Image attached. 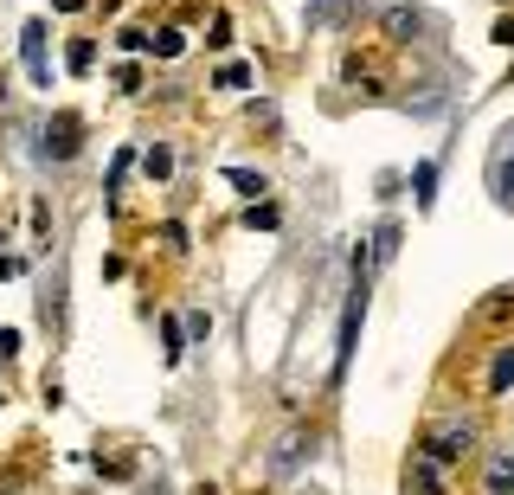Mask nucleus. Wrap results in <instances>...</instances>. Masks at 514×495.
Instances as JSON below:
<instances>
[{
    "instance_id": "nucleus-5",
    "label": "nucleus",
    "mask_w": 514,
    "mask_h": 495,
    "mask_svg": "<svg viewBox=\"0 0 514 495\" xmlns=\"http://www.w3.org/2000/svg\"><path fill=\"white\" fill-rule=\"evenodd\" d=\"M489 187H495V200L514 212V129H502V142L489 155Z\"/></svg>"
},
{
    "instance_id": "nucleus-17",
    "label": "nucleus",
    "mask_w": 514,
    "mask_h": 495,
    "mask_svg": "<svg viewBox=\"0 0 514 495\" xmlns=\"http://www.w3.org/2000/svg\"><path fill=\"white\" fill-rule=\"evenodd\" d=\"M245 84H251L245 65H225V71H219V91H245Z\"/></svg>"
},
{
    "instance_id": "nucleus-23",
    "label": "nucleus",
    "mask_w": 514,
    "mask_h": 495,
    "mask_svg": "<svg viewBox=\"0 0 514 495\" xmlns=\"http://www.w3.org/2000/svg\"><path fill=\"white\" fill-rule=\"evenodd\" d=\"M91 7V0H59V13H84Z\"/></svg>"
},
{
    "instance_id": "nucleus-7",
    "label": "nucleus",
    "mask_w": 514,
    "mask_h": 495,
    "mask_svg": "<svg viewBox=\"0 0 514 495\" xmlns=\"http://www.w3.org/2000/svg\"><path fill=\"white\" fill-rule=\"evenodd\" d=\"M431 26H438V20L418 13V7H392V13H386V33H392V39H418V33H431Z\"/></svg>"
},
{
    "instance_id": "nucleus-12",
    "label": "nucleus",
    "mask_w": 514,
    "mask_h": 495,
    "mask_svg": "<svg viewBox=\"0 0 514 495\" xmlns=\"http://www.w3.org/2000/svg\"><path fill=\"white\" fill-rule=\"evenodd\" d=\"M148 52H154V59H180V52H186V33H174V26H168V33H148Z\"/></svg>"
},
{
    "instance_id": "nucleus-14",
    "label": "nucleus",
    "mask_w": 514,
    "mask_h": 495,
    "mask_svg": "<svg viewBox=\"0 0 514 495\" xmlns=\"http://www.w3.org/2000/svg\"><path fill=\"white\" fill-rule=\"evenodd\" d=\"M142 168H148V180H168V174H174V155H168V148L154 142V148L142 155Z\"/></svg>"
},
{
    "instance_id": "nucleus-19",
    "label": "nucleus",
    "mask_w": 514,
    "mask_h": 495,
    "mask_svg": "<svg viewBox=\"0 0 514 495\" xmlns=\"http://www.w3.org/2000/svg\"><path fill=\"white\" fill-rule=\"evenodd\" d=\"M277 219H283L277 206H251V212H245V226H264V232H270V226H277Z\"/></svg>"
},
{
    "instance_id": "nucleus-9",
    "label": "nucleus",
    "mask_w": 514,
    "mask_h": 495,
    "mask_svg": "<svg viewBox=\"0 0 514 495\" xmlns=\"http://www.w3.org/2000/svg\"><path fill=\"white\" fill-rule=\"evenodd\" d=\"M514 387V341L495 347V361H489V393H508Z\"/></svg>"
},
{
    "instance_id": "nucleus-1",
    "label": "nucleus",
    "mask_w": 514,
    "mask_h": 495,
    "mask_svg": "<svg viewBox=\"0 0 514 495\" xmlns=\"http://www.w3.org/2000/svg\"><path fill=\"white\" fill-rule=\"evenodd\" d=\"M431 463H444V470H456L470 451H476V425L470 419H444V425H431L424 431V444H418Z\"/></svg>"
},
{
    "instance_id": "nucleus-4",
    "label": "nucleus",
    "mask_w": 514,
    "mask_h": 495,
    "mask_svg": "<svg viewBox=\"0 0 514 495\" xmlns=\"http://www.w3.org/2000/svg\"><path fill=\"white\" fill-rule=\"evenodd\" d=\"M77 148H84V116H71V109H59V116L45 123V161H71Z\"/></svg>"
},
{
    "instance_id": "nucleus-18",
    "label": "nucleus",
    "mask_w": 514,
    "mask_h": 495,
    "mask_svg": "<svg viewBox=\"0 0 514 495\" xmlns=\"http://www.w3.org/2000/svg\"><path fill=\"white\" fill-rule=\"evenodd\" d=\"M232 187H238V194H264V174H251V168H232Z\"/></svg>"
},
{
    "instance_id": "nucleus-13",
    "label": "nucleus",
    "mask_w": 514,
    "mask_h": 495,
    "mask_svg": "<svg viewBox=\"0 0 514 495\" xmlns=\"http://www.w3.org/2000/svg\"><path fill=\"white\" fill-rule=\"evenodd\" d=\"M161 341H168V347H161V354H168V367H180V354H186V328H180V322H161Z\"/></svg>"
},
{
    "instance_id": "nucleus-10",
    "label": "nucleus",
    "mask_w": 514,
    "mask_h": 495,
    "mask_svg": "<svg viewBox=\"0 0 514 495\" xmlns=\"http://www.w3.org/2000/svg\"><path fill=\"white\" fill-rule=\"evenodd\" d=\"M354 13V0H309V26H341Z\"/></svg>"
},
{
    "instance_id": "nucleus-20",
    "label": "nucleus",
    "mask_w": 514,
    "mask_h": 495,
    "mask_svg": "<svg viewBox=\"0 0 514 495\" xmlns=\"http://www.w3.org/2000/svg\"><path fill=\"white\" fill-rule=\"evenodd\" d=\"M296 457H303V437H289V444L277 451V470H296Z\"/></svg>"
},
{
    "instance_id": "nucleus-21",
    "label": "nucleus",
    "mask_w": 514,
    "mask_h": 495,
    "mask_svg": "<svg viewBox=\"0 0 514 495\" xmlns=\"http://www.w3.org/2000/svg\"><path fill=\"white\" fill-rule=\"evenodd\" d=\"M20 354V328H0V361H13Z\"/></svg>"
},
{
    "instance_id": "nucleus-8",
    "label": "nucleus",
    "mask_w": 514,
    "mask_h": 495,
    "mask_svg": "<svg viewBox=\"0 0 514 495\" xmlns=\"http://www.w3.org/2000/svg\"><path fill=\"white\" fill-rule=\"evenodd\" d=\"M412 200H418V212H431V200H438V161H418L412 168Z\"/></svg>"
},
{
    "instance_id": "nucleus-22",
    "label": "nucleus",
    "mask_w": 514,
    "mask_h": 495,
    "mask_svg": "<svg viewBox=\"0 0 514 495\" xmlns=\"http://www.w3.org/2000/svg\"><path fill=\"white\" fill-rule=\"evenodd\" d=\"M495 39H502V45H514V20H502V26H495Z\"/></svg>"
},
{
    "instance_id": "nucleus-15",
    "label": "nucleus",
    "mask_w": 514,
    "mask_h": 495,
    "mask_svg": "<svg viewBox=\"0 0 514 495\" xmlns=\"http://www.w3.org/2000/svg\"><path fill=\"white\" fill-rule=\"evenodd\" d=\"M129 168H135V155H129V148H123V155H116V161H110V194H123V180H129Z\"/></svg>"
},
{
    "instance_id": "nucleus-6",
    "label": "nucleus",
    "mask_w": 514,
    "mask_h": 495,
    "mask_svg": "<svg viewBox=\"0 0 514 495\" xmlns=\"http://www.w3.org/2000/svg\"><path fill=\"white\" fill-rule=\"evenodd\" d=\"M405 495H450V470L431 463L424 451H412V476H405Z\"/></svg>"
},
{
    "instance_id": "nucleus-16",
    "label": "nucleus",
    "mask_w": 514,
    "mask_h": 495,
    "mask_svg": "<svg viewBox=\"0 0 514 495\" xmlns=\"http://www.w3.org/2000/svg\"><path fill=\"white\" fill-rule=\"evenodd\" d=\"M91 59H97V45L91 39H71V71H91Z\"/></svg>"
},
{
    "instance_id": "nucleus-3",
    "label": "nucleus",
    "mask_w": 514,
    "mask_h": 495,
    "mask_svg": "<svg viewBox=\"0 0 514 495\" xmlns=\"http://www.w3.org/2000/svg\"><path fill=\"white\" fill-rule=\"evenodd\" d=\"M20 59H26V77L39 91H51V52H45V20H26L20 26Z\"/></svg>"
},
{
    "instance_id": "nucleus-11",
    "label": "nucleus",
    "mask_w": 514,
    "mask_h": 495,
    "mask_svg": "<svg viewBox=\"0 0 514 495\" xmlns=\"http://www.w3.org/2000/svg\"><path fill=\"white\" fill-rule=\"evenodd\" d=\"M489 495H514V451L489 457Z\"/></svg>"
},
{
    "instance_id": "nucleus-2",
    "label": "nucleus",
    "mask_w": 514,
    "mask_h": 495,
    "mask_svg": "<svg viewBox=\"0 0 514 495\" xmlns=\"http://www.w3.org/2000/svg\"><path fill=\"white\" fill-rule=\"evenodd\" d=\"M360 315H367V251H354V290H347V315H341V347H335V379L354 361V341H360Z\"/></svg>"
}]
</instances>
